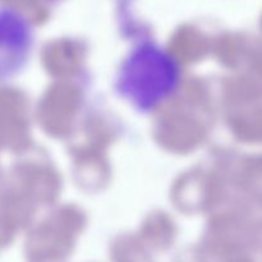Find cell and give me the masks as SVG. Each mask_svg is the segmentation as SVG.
<instances>
[{"label":"cell","mask_w":262,"mask_h":262,"mask_svg":"<svg viewBox=\"0 0 262 262\" xmlns=\"http://www.w3.org/2000/svg\"><path fill=\"white\" fill-rule=\"evenodd\" d=\"M27 27L13 10L0 5V82L19 69L28 49Z\"/></svg>","instance_id":"6da1fadb"}]
</instances>
